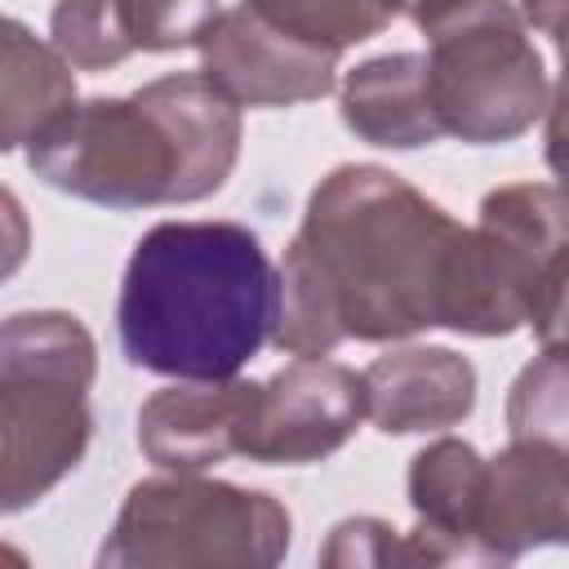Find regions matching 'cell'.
<instances>
[{
    "label": "cell",
    "instance_id": "1",
    "mask_svg": "<svg viewBox=\"0 0 569 569\" xmlns=\"http://www.w3.org/2000/svg\"><path fill=\"white\" fill-rule=\"evenodd\" d=\"M116 320L129 365L182 382H222L271 338L280 280L253 231L164 222L138 240Z\"/></svg>",
    "mask_w": 569,
    "mask_h": 569
}]
</instances>
